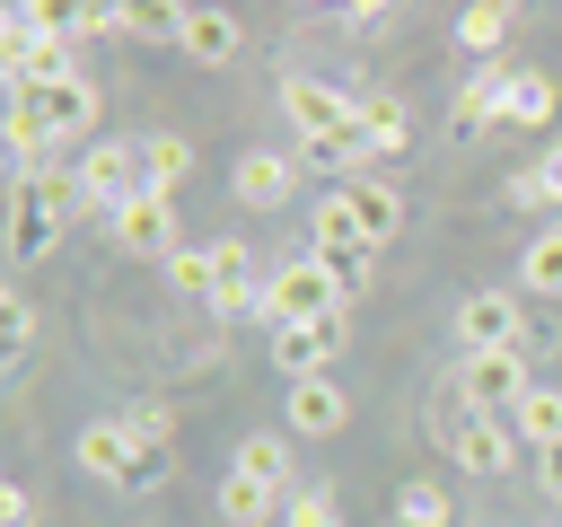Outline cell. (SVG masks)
<instances>
[{
	"label": "cell",
	"mask_w": 562,
	"mask_h": 527,
	"mask_svg": "<svg viewBox=\"0 0 562 527\" xmlns=\"http://www.w3.org/2000/svg\"><path fill=\"white\" fill-rule=\"evenodd\" d=\"M457 343L465 351H518V299H501V290L457 299Z\"/></svg>",
	"instance_id": "cell-12"
},
{
	"label": "cell",
	"mask_w": 562,
	"mask_h": 527,
	"mask_svg": "<svg viewBox=\"0 0 562 527\" xmlns=\"http://www.w3.org/2000/svg\"><path fill=\"white\" fill-rule=\"evenodd\" d=\"M378 9H386V0H351V18H378Z\"/></svg>",
	"instance_id": "cell-39"
},
{
	"label": "cell",
	"mask_w": 562,
	"mask_h": 527,
	"mask_svg": "<svg viewBox=\"0 0 562 527\" xmlns=\"http://www.w3.org/2000/svg\"><path fill=\"white\" fill-rule=\"evenodd\" d=\"M501 105H509V70H474V79L457 88V105H448V132H457V141H474V132H492V123H501Z\"/></svg>",
	"instance_id": "cell-15"
},
{
	"label": "cell",
	"mask_w": 562,
	"mask_h": 527,
	"mask_svg": "<svg viewBox=\"0 0 562 527\" xmlns=\"http://www.w3.org/2000/svg\"><path fill=\"white\" fill-rule=\"evenodd\" d=\"M18 18L44 35H88V0H18Z\"/></svg>",
	"instance_id": "cell-33"
},
{
	"label": "cell",
	"mask_w": 562,
	"mask_h": 527,
	"mask_svg": "<svg viewBox=\"0 0 562 527\" xmlns=\"http://www.w3.org/2000/svg\"><path fill=\"white\" fill-rule=\"evenodd\" d=\"M79 202V184H61L53 167L44 176H18L9 184V264H35V255H53V237H61V211Z\"/></svg>",
	"instance_id": "cell-1"
},
{
	"label": "cell",
	"mask_w": 562,
	"mask_h": 527,
	"mask_svg": "<svg viewBox=\"0 0 562 527\" xmlns=\"http://www.w3.org/2000/svg\"><path fill=\"white\" fill-rule=\"evenodd\" d=\"M35 114H44V132H53V149H61V141H88V132H97V88H88V79H61V88H35Z\"/></svg>",
	"instance_id": "cell-14"
},
{
	"label": "cell",
	"mask_w": 562,
	"mask_h": 527,
	"mask_svg": "<svg viewBox=\"0 0 562 527\" xmlns=\"http://www.w3.org/2000/svg\"><path fill=\"white\" fill-rule=\"evenodd\" d=\"M88 35H123V0H88Z\"/></svg>",
	"instance_id": "cell-37"
},
{
	"label": "cell",
	"mask_w": 562,
	"mask_h": 527,
	"mask_svg": "<svg viewBox=\"0 0 562 527\" xmlns=\"http://www.w3.org/2000/svg\"><path fill=\"white\" fill-rule=\"evenodd\" d=\"M202 70H220V61H237V18L228 9H184V35H176Z\"/></svg>",
	"instance_id": "cell-17"
},
{
	"label": "cell",
	"mask_w": 562,
	"mask_h": 527,
	"mask_svg": "<svg viewBox=\"0 0 562 527\" xmlns=\"http://www.w3.org/2000/svg\"><path fill=\"white\" fill-rule=\"evenodd\" d=\"M509 430L536 439V448H553V439H562V395H553V386H527V404L509 413Z\"/></svg>",
	"instance_id": "cell-27"
},
{
	"label": "cell",
	"mask_w": 562,
	"mask_h": 527,
	"mask_svg": "<svg viewBox=\"0 0 562 527\" xmlns=\"http://www.w3.org/2000/svg\"><path fill=\"white\" fill-rule=\"evenodd\" d=\"M211 255H220V290H211V307H220V316H263V281H255L246 246L228 237V246H211Z\"/></svg>",
	"instance_id": "cell-16"
},
{
	"label": "cell",
	"mask_w": 562,
	"mask_h": 527,
	"mask_svg": "<svg viewBox=\"0 0 562 527\" xmlns=\"http://www.w3.org/2000/svg\"><path fill=\"white\" fill-rule=\"evenodd\" d=\"M299 167H307V158H290V149H246L228 184H237V202H246V211H281V202H290V184H299Z\"/></svg>",
	"instance_id": "cell-11"
},
{
	"label": "cell",
	"mask_w": 562,
	"mask_h": 527,
	"mask_svg": "<svg viewBox=\"0 0 562 527\" xmlns=\"http://www.w3.org/2000/svg\"><path fill=\"white\" fill-rule=\"evenodd\" d=\"M140 193V167H132V141H88L79 149V202H97L105 220Z\"/></svg>",
	"instance_id": "cell-7"
},
{
	"label": "cell",
	"mask_w": 562,
	"mask_h": 527,
	"mask_svg": "<svg viewBox=\"0 0 562 527\" xmlns=\"http://www.w3.org/2000/svg\"><path fill=\"white\" fill-rule=\"evenodd\" d=\"M360 123H369L378 158H404V141H413V114H404V97H360Z\"/></svg>",
	"instance_id": "cell-25"
},
{
	"label": "cell",
	"mask_w": 562,
	"mask_h": 527,
	"mask_svg": "<svg viewBox=\"0 0 562 527\" xmlns=\"http://www.w3.org/2000/svg\"><path fill=\"white\" fill-rule=\"evenodd\" d=\"M290 527H342L334 492H290Z\"/></svg>",
	"instance_id": "cell-34"
},
{
	"label": "cell",
	"mask_w": 562,
	"mask_h": 527,
	"mask_svg": "<svg viewBox=\"0 0 562 527\" xmlns=\"http://www.w3.org/2000/svg\"><path fill=\"white\" fill-rule=\"evenodd\" d=\"M237 474L290 492V430H246V439H237Z\"/></svg>",
	"instance_id": "cell-22"
},
{
	"label": "cell",
	"mask_w": 562,
	"mask_h": 527,
	"mask_svg": "<svg viewBox=\"0 0 562 527\" xmlns=\"http://www.w3.org/2000/svg\"><path fill=\"white\" fill-rule=\"evenodd\" d=\"M518 281H527L536 299H562V228H536V237H527V255H518Z\"/></svg>",
	"instance_id": "cell-24"
},
{
	"label": "cell",
	"mask_w": 562,
	"mask_h": 527,
	"mask_svg": "<svg viewBox=\"0 0 562 527\" xmlns=\"http://www.w3.org/2000/svg\"><path fill=\"white\" fill-rule=\"evenodd\" d=\"M281 413H290V439H334V430L351 422V395L316 369V378H290V404H281Z\"/></svg>",
	"instance_id": "cell-10"
},
{
	"label": "cell",
	"mask_w": 562,
	"mask_h": 527,
	"mask_svg": "<svg viewBox=\"0 0 562 527\" xmlns=\"http://www.w3.org/2000/svg\"><path fill=\"white\" fill-rule=\"evenodd\" d=\"M0 527H35V501L18 483H0Z\"/></svg>",
	"instance_id": "cell-36"
},
{
	"label": "cell",
	"mask_w": 562,
	"mask_h": 527,
	"mask_svg": "<svg viewBox=\"0 0 562 527\" xmlns=\"http://www.w3.org/2000/svg\"><path fill=\"white\" fill-rule=\"evenodd\" d=\"M26 334H35V316H26V299H9V307H0V343H9V360L26 351Z\"/></svg>",
	"instance_id": "cell-35"
},
{
	"label": "cell",
	"mask_w": 562,
	"mask_h": 527,
	"mask_svg": "<svg viewBox=\"0 0 562 527\" xmlns=\"http://www.w3.org/2000/svg\"><path fill=\"white\" fill-rule=\"evenodd\" d=\"M176 474V448L167 439H132V466H123V492H158Z\"/></svg>",
	"instance_id": "cell-32"
},
{
	"label": "cell",
	"mask_w": 562,
	"mask_h": 527,
	"mask_svg": "<svg viewBox=\"0 0 562 527\" xmlns=\"http://www.w3.org/2000/svg\"><path fill=\"white\" fill-rule=\"evenodd\" d=\"M527 386H536V378H527V360H518V351H465V369H457V404L501 413V422L527 404Z\"/></svg>",
	"instance_id": "cell-4"
},
{
	"label": "cell",
	"mask_w": 562,
	"mask_h": 527,
	"mask_svg": "<svg viewBox=\"0 0 562 527\" xmlns=\"http://www.w3.org/2000/svg\"><path fill=\"white\" fill-rule=\"evenodd\" d=\"M132 439H140L132 422H88V430H79V466H88V474H105V483H123Z\"/></svg>",
	"instance_id": "cell-21"
},
{
	"label": "cell",
	"mask_w": 562,
	"mask_h": 527,
	"mask_svg": "<svg viewBox=\"0 0 562 527\" xmlns=\"http://www.w3.org/2000/svg\"><path fill=\"white\" fill-rule=\"evenodd\" d=\"M448 518H457V501L439 483H404L395 492V527H448Z\"/></svg>",
	"instance_id": "cell-29"
},
{
	"label": "cell",
	"mask_w": 562,
	"mask_h": 527,
	"mask_svg": "<svg viewBox=\"0 0 562 527\" xmlns=\"http://www.w3.org/2000/svg\"><path fill=\"white\" fill-rule=\"evenodd\" d=\"M509 26H518V0H465V18H457V44H465V53H492Z\"/></svg>",
	"instance_id": "cell-23"
},
{
	"label": "cell",
	"mask_w": 562,
	"mask_h": 527,
	"mask_svg": "<svg viewBox=\"0 0 562 527\" xmlns=\"http://www.w3.org/2000/svg\"><path fill=\"white\" fill-rule=\"evenodd\" d=\"M509 439H518V430H509L501 413H474V404H457L448 430H439V448H448L465 474H509Z\"/></svg>",
	"instance_id": "cell-6"
},
{
	"label": "cell",
	"mask_w": 562,
	"mask_h": 527,
	"mask_svg": "<svg viewBox=\"0 0 562 527\" xmlns=\"http://www.w3.org/2000/svg\"><path fill=\"white\" fill-rule=\"evenodd\" d=\"M114 246L123 255H149V264H176V202L167 193H132L114 211Z\"/></svg>",
	"instance_id": "cell-8"
},
{
	"label": "cell",
	"mask_w": 562,
	"mask_h": 527,
	"mask_svg": "<svg viewBox=\"0 0 562 527\" xmlns=\"http://www.w3.org/2000/svg\"><path fill=\"white\" fill-rule=\"evenodd\" d=\"M334 307H351V299H342V281H334L316 255H299V264H281V272L263 281V316H272V325H316V316H334Z\"/></svg>",
	"instance_id": "cell-3"
},
{
	"label": "cell",
	"mask_w": 562,
	"mask_h": 527,
	"mask_svg": "<svg viewBox=\"0 0 562 527\" xmlns=\"http://www.w3.org/2000/svg\"><path fill=\"white\" fill-rule=\"evenodd\" d=\"M272 509H290V492H272V483H255V474H237V466L220 474V518H228V527H263Z\"/></svg>",
	"instance_id": "cell-20"
},
{
	"label": "cell",
	"mask_w": 562,
	"mask_h": 527,
	"mask_svg": "<svg viewBox=\"0 0 562 527\" xmlns=\"http://www.w3.org/2000/svg\"><path fill=\"white\" fill-rule=\"evenodd\" d=\"M509 202H518V211H544V202L562 211V149H544L536 167H518V176H509Z\"/></svg>",
	"instance_id": "cell-26"
},
{
	"label": "cell",
	"mask_w": 562,
	"mask_h": 527,
	"mask_svg": "<svg viewBox=\"0 0 562 527\" xmlns=\"http://www.w3.org/2000/svg\"><path fill=\"white\" fill-rule=\"evenodd\" d=\"M342 202H351V220H360L369 246H386V237L404 228V193H395L378 167H369V176H342Z\"/></svg>",
	"instance_id": "cell-13"
},
{
	"label": "cell",
	"mask_w": 562,
	"mask_h": 527,
	"mask_svg": "<svg viewBox=\"0 0 562 527\" xmlns=\"http://www.w3.org/2000/svg\"><path fill=\"white\" fill-rule=\"evenodd\" d=\"M307 255L342 281V299H360V290H369V272H378V246H369V237H307Z\"/></svg>",
	"instance_id": "cell-19"
},
{
	"label": "cell",
	"mask_w": 562,
	"mask_h": 527,
	"mask_svg": "<svg viewBox=\"0 0 562 527\" xmlns=\"http://www.w3.org/2000/svg\"><path fill=\"white\" fill-rule=\"evenodd\" d=\"M132 167H140V193H176V176L193 167V149H184L176 132H140V141H132Z\"/></svg>",
	"instance_id": "cell-18"
},
{
	"label": "cell",
	"mask_w": 562,
	"mask_h": 527,
	"mask_svg": "<svg viewBox=\"0 0 562 527\" xmlns=\"http://www.w3.org/2000/svg\"><path fill=\"white\" fill-rule=\"evenodd\" d=\"M553 114V79L544 70H509V105H501V123H544Z\"/></svg>",
	"instance_id": "cell-28"
},
{
	"label": "cell",
	"mask_w": 562,
	"mask_h": 527,
	"mask_svg": "<svg viewBox=\"0 0 562 527\" xmlns=\"http://www.w3.org/2000/svg\"><path fill=\"white\" fill-rule=\"evenodd\" d=\"M0 61H9V88H61V79H79V35H44V26H26L9 9Z\"/></svg>",
	"instance_id": "cell-2"
},
{
	"label": "cell",
	"mask_w": 562,
	"mask_h": 527,
	"mask_svg": "<svg viewBox=\"0 0 562 527\" xmlns=\"http://www.w3.org/2000/svg\"><path fill=\"white\" fill-rule=\"evenodd\" d=\"M123 35H140V44L184 35V0H123Z\"/></svg>",
	"instance_id": "cell-30"
},
{
	"label": "cell",
	"mask_w": 562,
	"mask_h": 527,
	"mask_svg": "<svg viewBox=\"0 0 562 527\" xmlns=\"http://www.w3.org/2000/svg\"><path fill=\"white\" fill-rule=\"evenodd\" d=\"M167 281H176L184 299H211V290H220V255H211V246H176V264H167Z\"/></svg>",
	"instance_id": "cell-31"
},
{
	"label": "cell",
	"mask_w": 562,
	"mask_h": 527,
	"mask_svg": "<svg viewBox=\"0 0 562 527\" xmlns=\"http://www.w3.org/2000/svg\"><path fill=\"white\" fill-rule=\"evenodd\" d=\"M325 9H351V0H325Z\"/></svg>",
	"instance_id": "cell-40"
},
{
	"label": "cell",
	"mask_w": 562,
	"mask_h": 527,
	"mask_svg": "<svg viewBox=\"0 0 562 527\" xmlns=\"http://www.w3.org/2000/svg\"><path fill=\"white\" fill-rule=\"evenodd\" d=\"M342 343H351V307H334L316 325H272V369L281 378H316V369L342 360Z\"/></svg>",
	"instance_id": "cell-5"
},
{
	"label": "cell",
	"mask_w": 562,
	"mask_h": 527,
	"mask_svg": "<svg viewBox=\"0 0 562 527\" xmlns=\"http://www.w3.org/2000/svg\"><path fill=\"white\" fill-rule=\"evenodd\" d=\"M536 474H544V492H562V439H553V448H536Z\"/></svg>",
	"instance_id": "cell-38"
},
{
	"label": "cell",
	"mask_w": 562,
	"mask_h": 527,
	"mask_svg": "<svg viewBox=\"0 0 562 527\" xmlns=\"http://www.w3.org/2000/svg\"><path fill=\"white\" fill-rule=\"evenodd\" d=\"M281 105H290L299 141H334V132H351V123H360V97H342V88H325V79H290V88H281Z\"/></svg>",
	"instance_id": "cell-9"
}]
</instances>
